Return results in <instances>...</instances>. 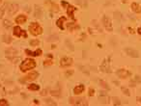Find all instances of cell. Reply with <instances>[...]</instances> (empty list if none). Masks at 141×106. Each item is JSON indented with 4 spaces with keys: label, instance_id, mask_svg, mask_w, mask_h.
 <instances>
[{
    "label": "cell",
    "instance_id": "obj_1",
    "mask_svg": "<svg viewBox=\"0 0 141 106\" xmlns=\"http://www.w3.org/2000/svg\"><path fill=\"white\" fill-rule=\"evenodd\" d=\"M36 67V62L32 59H25L21 63L20 65V71H30L32 69H34Z\"/></svg>",
    "mask_w": 141,
    "mask_h": 106
},
{
    "label": "cell",
    "instance_id": "obj_2",
    "mask_svg": "<svg viewBox=\"0 0 141 106\" xmlns=\"http://www.w3.org/2000/svg\"><path fill=\"white\" fill-rule=\"evenodd\" d=\"M29 31H30V33L32 35L38 36L43 33V28L37 22H33V23H31L29 25Z\"/></svg>",
    "mask_w": 141,
    "mask_h": 106
},
{
    "label": "cell",
    "instance_id": "obj_3",
    "mask_svg": "<svg viewBox=\"0 0 141 106\" xmlns=\"http://www.w3.org/2000/svg\"><path fill=\"white\" fill-rule=\"evenodd\" d=\"M70 104L71 105H81V106H85L88 105V102L85 98L83 97H70Z\"/></svg>",
    "mask_w": 141,
    "mask_h": 106
},
{
    "label": "cell",
    "instance_id": "obj_4",
    "mask_svg": "<svg viewBox=\"0 0 141 106\" xmlns=\"http://www.w3.org/2000/svg\"><path fill=\"white\" fill-rule=\"evenodd\" d=\"M38 76H39V73L37 72V71H32V72H30V73H28L26 76H24L23 79H21L20 81L21 82H28V81H32V80H35L38 78Z\"/></svg>",
    "mask_w": 141,
    "mask_h": 106
},
{
    "label": "cell",
    "instance_id": "obj_5",
    "mask_svg": "<svg viewBox=\"0 0 141 106\" xmlns=\"http://www.w3.org/2000/svg\"><path fill=\"white\" fill-rule=\"evenodd\" d=\"M17 54H18V51H17L15 48H13V47H9V48L6 50V52H5L6 57L10 60L14 59V58L17 56Z\"/></svg>",
    "mask_w": 141,
    "mask_h": 106
},
{
    "label": "cell",
    "instance_id": "obj_6",
    "mask_svg": "<svg viewBox=\"0 0 141 106\" xmlns=\"http://www.w3.org/2000/svg\"><path fill=\"white\" fill-rule=\"evenodd\" d=\"M103 23H104V25H105V27H106V29L107 31L111 32V31L113 30L112 24H111V20H110L109 17H107L106 15H105V16L103 17Z\"/></svg>",
    "mask_w": 141,
    "mask_h": 106
},
{
    "label": "cell",
    "instance_id": "obj_7",
    "mask_svg": "<svg viewBox=\"0 0 141 106\" xmlns=\"http://www.w3.org/2000/svg\"><path fill=\"white\" fill-rule=\"evenodd\" d=\"M125 51H126L127 55H129V57H132V58H138L139 57V53L135 49H132L130 47H127L125 49Z\"/></svg>",
    "mask_w": 141,
    "mask_h": 106
},
{
    "label": "cell",
    "instance_id": "obj_8",
    "mask_svg": "<svg viewBox=\"0 0 141 106\" xmlns=\"http://www.w3.org/2000/svg\"><path fill=\"white\" fill-rule=\"evenodd\" d=\"M14 35L16 37H20V36H22L24 38L27 37V34L25 33V31H23L22 29H20V27H18V26L14 27Z\"/></svg>",
    "mask_w": 141,
    "mask_h": 106
},
{
    "label": "cell",
    "instance_id": "obj_9",
    "mask_svg": "<svg viewBox=\"0 0 141 106\" xmlns=\"http://www.w3.org/2000/svg\"><path fill=\"white\" fill-rule=\"evenodd\" d=\"M18 5L16 4V3H12V4H10L8 6V14L11 15H15L16 13L18 12Z\"/></svg>",
    "mask_w": 141,
    "mask_h": 106
},
{
    "label": "cell",
    "instance_id": "obj_10",
    "mask_svg": "<svg viewBox=\"0 0 141 106\" xmlns=\"http://www.w3.org/2000/svg\"><path fill=\"white\" fill-rule=\"evenodd\" d=\"M117 75L119 78H122V79H124V78H127V77H129V75H130V72L129 71H127V70H124V69H121V70H119L117 71Z\"/></svg>",
    "mask_w": 141,
    "mask_h": 106
},
{
    "label": "cell",
    "instance_id": "obj_11",
    "mask_svg": "<svg viewBox=\"0 0 141 106\" xmlns=\"http://www.w3.org/2000/svg\"><path fill=\"white\" fill-rule=\"evenodd\" d=\"M101 71H104V72H111L110 71V68H109V63H108V59H106L103 63H102V66H101Z\"/></svg>",
    "mask_w": 141,
    "mask_h": 106
},
{
    "label": "cell",
    "instance_id": "obj_12",
    "mask_svg": "<svg viewBox=\"0 0 141 106\" xmlns=\"http://www.w3.org/2000/svg\"><path fill=\"white\" fill-rule=\"evenodd\" d=\"M71 64H72V59L71 58H68V57H65V58L61 59V61H60L61 67H69Z\"/></svg>",
    "mask_w": 141,
    "mask_h": 106
},
{
    "label": "cell",
    "instance_id": "obj_13",
    "mask_svg": "<svg viewBox=\"0 0 141 106\" xmlns=\"http://www.w3.org/2000/svg\"><path fill=\"white\" fill-rule=\"evenodd\" d=\"M25 52H26V54L27 55H30V56H40L42 53H43V51L41 50V49H37L36 51H30L29 49H26L25 50Z\"/></svg>",
    "mask_w": 141,
    "mask_h": 106
},
{
    "label": "cell",
    "instance_id": "obj_14",
    "mask_svg": "<svg viewBox=\"0 0 141 106\" xmlns=\"http://www.w3.org/2000/svg\"><path fill=\"white\" fill-rule=\"evenodd\" d=\"M101 95H100V100L103 102V103H105V104H106L107 103V100H108V96H107V94H106V92H102L101 91Z\"/></svg>",
    "mask_w": 141,
    "mask_h": 106
},
{
    "label": "cell",
    "instance_id": "obj_15",
    "mask_svg": "<svg viewBox=\"0 0 141 106\" xmlns=\"http://www.w3.org/2000/svg\"><path fill=\"white\" fill-rule=\"evenodd\" d=\"M27 20V17L23 15H19L18 16H17V18H16V22L18 24H22L24 23L25 21Z\"/></svg>",
    "mask_w": 141,
    "mask_h": 106
},
{
    "label": "cell",
    "instance_id": "obj_16",
    "mask_svg": "<svg viewBox=\"0 0 141 106\" xmlns=\"http://www.w3.org/2000/svg\"><path fill=\"white\" fill-rule=\"evenodd\" d=\"M34 15H35V17H37V18H39V17L42 16V9H41V7H40L39 5H35Z\"/></svg>",
    "mask_w": 141,
    "mask_h": 106
},
{
    "label": "cell",
    "instance_id": "obj_17",
    "mask_svg": "<svg viewBox=\"0 0 141 106\" xmlns=\"http://www.w3.org/2000/svg\"><path fill=\"white\" fill-rule=\"evenodd\" d=\"M131 9L134 13H137V14L141 13V6L137 3H132L131 4Z\"/></svg>",
    "mask_w": 141,
    "mask_h": 106
},
{
    "label": "cell",
    "instance_id": "obj_18",
    "mask_svg": "<svg viewBox=\"0 0 141 106\" xmlns=\"http://www.w3.org/2000/svg\"><path fill=\"white\" fill-rule=\"evenodd\" d=\"M83 91H84V85H78V86H76L74 89H73V93L75 94H81Z\"/></svg>",
    "mask_w": 141,
    "mask_h": 106
},
{
    "label": "cell",
    "instance_id": "obj_19",
    "mask_svg": "<svg viewBox=\"0 0 141 106\" xmlns=\"http://www.w3.org/2000/svg\"><path fill=\"white\" fill-rule=\"evenodd\" d=\"M75 11V8L73 6H70V5H68V10H67V13L69 15V16L72 17L74 19V16H73V12Z\"/></svg>",
    "mask_w": 141,
    "mask_h": 106
},
{
    "label": "cell",
    "instance_id": "obj_20",
    "mask_svg": "<svg viewBox=\"0 0 141 106\" xmlns=\"http://www.w3.org/2000/svg\"><path fill=\"white\" fill-rule=\"evenodd\" d=\"M66 20V17H60L58 20L56 21V24H57V26H58L59 28L61 29V30H64V26H63V23H64V21Z\"/></svg>",
    "mask_w": 141,
    "mask_h": 106
},
{
    "label": "cell",
    "instance_id": "obj_21",
    "mask_svg": "<svg viewBox=\"0 0 141 106\" xmlns=\"http://www.w3.org/2000/svg\"><path fill=\"white\" fill-rule=\"evenodd\" d=\"M67 27L69 29V31H73L74 29H78L79 26L77 24H74V23H68L67 24Z\"/></svg>",
    "mask_w": 141,
    "mask_h": 106
},
{
    "label": "cell",
    "instance_id": "obj_22",
    "mask_svg": "<svg viewBox=\"0 0 141 106\" xmlns=\"http://www.w3.org/2000/svg\"><path fill=\"white\" fill-rule=\"evenodd\" d=\"M28 89L31 90V91H38L40 89V86H38L37 84H31L28 86Z\"/></svg>",
    "mask_w": 141,
    "mask_h": 106
},
{
    "label": "cell",
    "instance_id": "obj_23",
    "mask_svg": "<svg viewBox=\"0 0 141 106\" xmlns=\"http://www.w3.org/2000/svg\"><path fill=\"white\" fill-rule=\"evenodd\" d=\"M3 41L6 44H10V43H12V38L8 35H4L3 36Z\"/></svg>",
    "mask_w": 141,
    "mask_h": 106
},
{
    "label": "cell",
    "instance_id": "obj_24",
    "mask_svg": "<svg viewBox=\"0 0 141 106\" xmlns=\"http://www.w3.org/2000/svg\"><path fill=\"white\" fill-rule=\"evenodd\" d=\"M3 25H4V27H5L6 29H8V28H10V27L12 26V23H11V21H9V20L5 19V20L3 21Z\"/></svg>",
    "mask_w": 141,
    "mask_h": 106
},
{
    "label": "cell",
    "instance_id": "obj_25",
    "mask_svg": "<svg viewBox=\"0 0 141 106\" xmlns=\"http://www.w3.org/2000/svg\"><path fill=\"white\" fill-rule=\"evenodd\" d=\"M114 18L118 19V20H121L122 19V14L119 12H115L114 13Z\"/></svg>",
    "mask_w": 141,
    "mask_h": 106
},
{
    "label": "cell",
    "instance_id": "obj_26",
    "mask_svg": "<svg viewBox=\"0 0 141 106\" xmlns=\"http://www.w3.org/2000/svg\"><path fill=\"white\" fill-rule=\"evenodd\" d=\"M6 7H7V4H4L1 8H0V18L3 16V15H4V12H5V9H6Z\"/></svg>",
    "mask_w": 141,
    "mask_h": 106
},
{
    "label": "cell",
    "instance_id": "obj_27",
    "mask_svg": "<svg viewBox=\"0 0 141 106\" xmlns=\"http://www.w3.org/2000/svg\"><path fill=\"white\" fill-rule=\"evenodd\" d=\"M47 41L48 42H53V41H58V36H50V37H48L47 38Z\"/></svg>",
    "mask_w": 141,
    "mask_h": 106
},
{
    "label": "cell",
    "instance_id": "obj_28",
    "mask_svg": "<svg viewBox=\"0 0 141 106\" xmlns=\"http://www.w3.org/2000/svg\"><path fill=\"white\" fill-rule=\"evenodd\" d=\"M75 2H76V3H78L79 5L83 6V7L87 6V2H86V0H75Z\"/></svg>",
    "mask_w": 141,
    "mask_h": 106
},
{
    "label": "cell",
    "instance_id": "obj_29",
    "mask_svg": "<svg viewBox=\"0 0 141 106\" xmlns=\"http://www.w3.org/2000/svg\"><path fill=\"white\" fill-rule=\"evenodd\" d=\"M46 103H47V105H56V102H54L52 99H50V98H47L46 99Z\"/></svg>",
    "mask_w": 141,
    "mask_h": 106
},
{
    "label": "cell",
    "instance_id": "obj_30",
    "mask_svg": "<svg viewBox=\"0 0 141 106\" xmlns=\"http://www.w3.org/2000/svg\"><path fill=\"white\" fill-rule=\"evenodd\" d=\"M121 89H122V92H123L124 94H126V95H128V96H129V95H130V93H129V91L128 90V89H127V88H125V87H122Z\"/></svg>",
    "mask_w": 141,
    "mask_h": 106
},
{
    "label": "cell",
    "instance_id": "obj_31",
    "mask_svg": "<svg viewBox=\"0 0 141 106\" xmlns=\"http://www.w3.org/2000/svg\"><path fill=\"white\" fill-rule=\"evenodd\" d=\"M113 101H114V105H120L121 104V102H120V100H119V98L117 97H115V96H113L112 98H111Z\"/></svg>",
    "mask_w": 141,
    "mask_h": 106
},
{
    "label": "cell",
    "instance_id": "obj_32",
    "mask_svg": "<svg viewBox=\"0 0 141 106\" xmlns=\"http://www.w3.org/2000/svg\"><path fill=\"white\" fill-rule=\"evenodd\" d=\"M100 84H101V86L103 87V88H105V89H106V90H108L109 89V87H108V85H107V83H106L105 81H100Z\"/></svg>",
    "mask_w": 141,
    "mask_h": 106
},
{
    "label": "cell",
    "instance_id": "obj_33",
    "mask_svg": "<svg viewBox=\"0 0 141 106\" xmlns=\"http://www.w3.org/2000/svg\"><path fill=\"white\" fill-rule=\"evenodd\" d=\"M8 102H7V100H5V99H1L0 100V106H8Z\"/></svg>",
    "mask_w": 141,
    "mask_h": 106
},
{
    "label": "cell",
    "instance_id": "obj_34",
    "mask_svg": "<svg viewBox=\"0 0 141 106\" xmlns=\"http://www.w3.org/2000/svg\"><path fill=\"white\" fill-rule=\"evenodd\" d=\"M78 68H79V69L82 71V72H84V73H87V74H89V71H88V70H87L85 67H83V66H79Z\"/></svg>",
    "mask_w": 141,
    "mask_h": 106
},
{
    "label": "cell",
    "instance_id": "obj_35",
    "mask_svg": "<svg viewBox=\"0 0 141 106\" xmlns=\"http://www.w3.org/2000/svg\"><path fill=\"white\" fill-rule=\"evenodd\" d=\"M30 45H39V41L38 40H32V41H30Z\"/></svg>",
    "mask_w": 141,
    "mask_h": 106
},
{
    "label": "cell",
    "instance_id": "obj_36",
    "mask_svg": "<svg viewBox=\"0 0 141 106\" xmlns=\"http://www.w3.org/2000/svg\"><path fill=\"white\" fill-rule=\"evenodd\" d=\"M66 45L69 46V48H70V50H73V49H74V48H73V45H72V44H71V43L70 44V41H66Z\"/></svg>",
    "mask_w": 141,
    "mask_h": 106
},
{
    "label": "cell",
    "instance_id": "obj_37",
    "mask_svg": "<svg viewBox=\"0 0 141 106\" xmlns=\"http://www.w3.org/2000/svg\"><path fill=\"white\" fill-rule=\"evenodd\" d=\"M50 93H51V94H52V95H56V96H59V95H60V91H55V90H52Z\"/></svg>",
    "mask_w": 141,
    "mask_h": 106
},
{
    "label": "cell",
    "instance_id": "obj_38",
    "mask_svg": "<svg viewBox=\"0 0 141 106\" xmlns=\"http://www.w3.org/2000/svg\"><path fill=\"white\" fill-rule=\"evenodd\" d=\"M51 64H52V61H51V60H46L45 63H44L45 66H50Z\"/></svg>",
    "mask_w": 141,
    "mask_h": 106
},
{
    "label": "cell",
    "instance_id": "obj_39",
    "mask_svg": "<svg viewBox=\"0 0 141 106\" xmlns=\"http://www.w3.org/2000/svg\"><path fill=\"white\" fill-rule=\"evenodd\" d=\"M94 94H95V90L92 89V88H90V89H89V95H90V96H93Z\"/></svg>",
    "mask_w": 141,
    "mask_h": 106
},
{
    "label": "cell",
    "instance_id": "obj_40",
    "mask_svg": "<svg viewBox=\"0 0 141 106\" xmlns=\"http://www.w3.org/2000/svg\"><path fill=\"white\" fill-rule=\"evenodd\" d=\"M135 81H136V82H138V83H140L141 82V77H140V76L136 75V76H135Z\"/></svg>",
    "mask_w": 141,
    "mask_h": 106
},
{
    "label": "cell",
    "instance_id": "obj_41",
    "mask_svg": "<svg viewBox=\"0 0 141 106\" xmlns=\"http://www.w3.org/2000/svg\"><path fill=\"white\" fill-rule=\"evenodd\" d=\"M72 73H73V71H67V72H66V75H67V76H69V75H70V74H72Z\"/></svg>",
    "mask_w": 141,
    "mask_h": 106
},
{
    "label": "cell",
    "instance_id": "obj_42",
    "mask_svg": "<svg viewBox=\"0 0 141 106\" xmlns=\"http://www.w3.org/2000/svg\"><path fill=\"white\" fill-rule=\"evenodd\" d=\"M47 93V90H44V91H42V93H41V94L42 95H46Z\"/></svg>",
    "mask_w": 141,
    "mask_h": 106
},
{
    "label": "cell",
    "instance_id": "obj_43",
    "mask_svg": "<svg viewBox=\"0 0 141 106\" xmlns=\"http://www.w3.org/2000/svg\"><path fill=\"white\" fill-rule=\"evenodd\" d=\"M136 99H137V101H138L139 103H141V96H138V97H137Z\"/></svg>",
    "mask_w": 141,
    "mask_h": 106
},
{
    "label": "cell",
    "instance_id": "obj_44",
    "mask_svg": "<svg viewBox=\"0 0 141 106\" xmlns=\"http://www.w3.org/2000/svg\"><path fill=\"white\" fill-rule=\"evenodd\" d=\"M137 32H138V34H139V35H141V27H139V28H138Z\"/></svg>",
    "mask_w": 141,
    "mask_h": 106
},
{
    "label": "cell",
    "instance_id": "obj_45",
    "mask_svg": "<svg viewBox=\"0 0 141 106\" xmlns=\"http://www.w3.org/2000/svg\"><path fill=\"white\" fill-rule=\"evenodd\" d=\"M34 101H35V103H36V104H38V103H39V101H38V100H37V99H35V100H34Z\"/></svg>",
    "mask_w": 141,
    "mask_h": 106
},
{
    "label": "cell",
    "instance_id": "obj_46",
    "mask_svg": "<svg viewBox=\"0 0 141 106\" xmlns=\"http://www.w3.org/2000/svg\"><path fill=\"white\" fill-rule=\"evenodd\" d=\"M1 2H2V0H0V4H1Z\"/></svg>",
    "mask_w": 141,
    "mask_h": 106
}]
</instances>
